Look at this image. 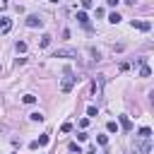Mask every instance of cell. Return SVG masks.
<instances>
[{
    "label": "cell",
    "mask_w": 154,
    "mask_h": 154,
    "mask_svg": "<svg viewBox=\"0 0 154 154\" xmlns=\"http://www.w3.org/2000/svg\"><path fill=\"white\" fill-rule=\"evenodd\" d=\"M51 2H58V0H51Z\"/></svg>",
    "instance_id": "obj_26"
},
{
    "label": "cell",
    "mask_w": 154,
    "mask_h": 154,
    "mask_svg": "<svg viewBox=\"0 0 154 154\" xmlns=\"http://www.w3.org/2000/svg\"><path fill=\"white\" fill-rule=\"evenodd\" d=\"M96 113H99L96 106H89V108H87V116H96Z\"/></svg>",
    "instance_id": "obj_19"
},
{
    "label": "cell",
    "mask_w": 154,
    "mask_h": 154,
    "mask_svg": "<svg viewBox=\"0 0 154 154\" xmlns=\"http://www.w3.org/2000/svg\"><path fill=\"white\" fill-rule=\"evenodd\" d=\"M14 48H17V53H26V43H24V41H17Z\"/></svg>",
    "instance_id": "obj_10"
},
{
    "label": "cell",
    "mask_w": 154,
    "mask_h": 154,
    "mask_svg": "<svg viewBox=\"0 0 154 154\" xmlns=\"http://www.w3.org/2000/svg\"><path fill=\"white\" fill-rule=\"evenodd\" d=\"M96 142H99V144H103V147H106V144H108V137H106V135H99V137H96Z\"/></svg>",
    "instance_id": "obj_17"
},
{
    "label": "cell",
    "mask_w": 154,
    "mask_h": 154,
    "mask_svg": "<svg viewBox=\"0 0 154 154\" xmlns=\"http://www.w3.org/2000/svg\"><path fill=\"white\" fill-rule=\"evenodd\" d=\"M101 87H103V77H101V75H96V79H94V84H91L94 96H101Z\"/></svg>",
    "instance_id": "obj_3"
},
{
    "label": "cell",
    "mask_w": 154,
    "mask_h": 154,
    "mask_svg": "<svg viewBox=\"0 0 154 154\" xmlns=\"http://www.w3.org/2000/svg\"><path fill=\"white\" fill-rule=\"evenodd\" d=\"M137 137H140V140H149V137H152V130H149V128H142Z\"/></svg>",
    "instance_id": "obj_9"
},
{
    "label": "cell",
    "mask_w": 154,
    "mask_h": 154,
    "mask_svg": "<svg viewBox=\"0 0 154 154\" xmlns=\"http://www.w3.org/2000/svg\"><path fill=\"white\" fill-rule=\"evenodd\" d=\"M55 58H77V51L75 48H58Z\"/></svg>",
    "instance_id": "obj_2"
},
{
    "label": "cell",
    "mask_w": 154,
    "mask_h": 154,
    "mask_svg": "<svg viewBox=\"0 0 154 154\" xmlns=\"http://www.w3.org/2000/svg\"><path fill=\"white\" fill-rule=\"evenodd\" d=\"M29 118H31V120H36V123H41V120H43V113H31Z\"/></svg>",
    "instance_id": "obj_16"
},
{
    "label": "cell",
    "mask_w": 154,
    "mask_h": 154,
    "mask_svg": "<svg viewBox=\"0 0 154 154\" xmlns=\"http://www.w3.org/2000/svg\"><path fill=\"white\" fill-rule=\"evenodd\" d=\"M77 22L87 26V24H89V17H87V12H77Z\"/></svg>",
    "instance_id": "obj_8"
},
{
    "label": "cell",
    "mask_w": 154,
    "mask_h": 154,
    "mask_svg": "<svg viewBox=\"0 0 154 154\" xmlns=\"http://www.w3.org/2000/svg\"><path fill=\"white\" fill-rule=\"evenodd\" d=\"M5 130H7V128H5V125H2V123H0V132H5Z\"/></svg>",
    "instance_id": "obj_24"
},
{
    "label": "cell",
    "mask_w": 154,
    "mask_h": 154,
    "mask_svg": "<svg viewBox=\"0 0 154 154\" xmlns=\"http://www.w3.org/2000/svg\"><path fill=\"white\" fill-rule=\"evenodd\" d=\"M48 43H51V34H43V36H41V48H46Z\"/></svg>",
    "instance_id": "obj_12"
},
{
    "label": "cell",
    "mask_w": 154,
    "mask_h": 154,
    "mask_svg": "<svg viewBox=\"0 0 154 154\" xmlns=\"http://www.w3.org/2000/svg\"><path fill=\"white\" fill-rule=\"evenodd\" d=\"M140 75H142V77H149V75H152V70H149L147 65H142V70H140Z\"/></svg>",
    "instance_id": "obj_14"
},
{
    "label": "cell",
    "mask_w": 154,
    "mask_h": 154,
    "mask_svg": "<svg viewBox=\"0 0 154 154\" xmlns=\"http://www.w3.org/2000/svg\"><path fill=\"white\" fill-rule=\"evenodd\" d=\"M77 79H79V77H75V75H72V70H70V67H65V79H63L60 89H63V91H70V89H72V84H75Z\"/></svg>",
    "instance_id": "obj_1"
},
{
    "label": "cell",
    "mask_w": 154,
    "mask_h": 154,
    "mask_svg": "<svg viewBox=\"0 0 154 154\" xmlns=\"http://www.w3.org/2000/svg\"><path fill=\"white\" fill-rule=\"evenodd\" d=\"M79 2H82V7H84V10H89V7H94V0H79Z\"/></svg>",
    "instance_id": "obj_18"
},
{
    "label": "cell",
    "mask_w": 154,
    "mask_h": 154,
    "mask_svg": "<svg viewBox=\"0 0 154 154\" xmlns=\"http://www.w3.org/2000/svg\"><path fill=\"white\" fill-rule=\"evenodd\" d=\"M120 128H123V130H132V123H130L128 116H120Z\"/></svg>",
    "instance_id": "obj_7"
},
{
    "label": "cell",
    "mask_w": 154,
    "mask_h": 154,
    "mask_svg": "<svg viewBox=\"0 0 154 154\" xmlns=\"http://www.w3.org/2000/svg\"><path fill=\"white\" fill-rule=\"evenodd\" d=\"M106 130H108V132H118V125H116V120H111V123L106 125Z\"/></svg>",
    "instance_id": "obj_13"
},
{
    "label": "cell",
    "mask_w": 154,
    "mask_h": 154,
    "mask_svg": "<svg viewBox=\"0 0 154 154\" xmlns=\"http://www.w3.org/2000/svg\"><path fill=\"white\" fill-rule=\"evenodd\" d=\"M87 154H96V149H94V147H91V149H89V152H87Z\"/></svg>",
    "instance_id": "obj_23"
},
{
    "label": "cell",
    "mask_w": 154,
    "mask_h": 154,
    "mask_svg": "<svg viewBox=\"0 0 154 154\" xmlns=\"http://www.w3.org/2000/svg\"><path fill=\"white\" fill-rule=\"evenodd\" d=\"M132 26H137L140 31H149V29H152L149 22H140V19H132Z\"/></svg>",
    "instance_id": "obj_6"
},
{
    "label": "cell",
    "mask_w": 154,
    "mask_h": 154,
    "mask_svg": "<svg viewBox=\"0 0 154 154\" xmlns=\"http://www.w3.org/2000/svg\"><path fill=\"white\" fill-rule=\"evenodd\" d=\"M70 130H72V125H70V123H63V128H60V132H70Z\"/></svg>",
    "instance_id": "obj_20"
},
{
    "label": "cell",
    "mask_w": 154,
    "mask_h": 154,
    "mask_svg": "<svg viewBox=\"0 0 154 154\" xmlns=\"http://www.w3.org/2000/svg\"><path fill=\"white\" fill-rule=\"evenodd\" d=\"M41 24H43V19L38 14H29L26 17V26H41Z\"/></svg>",
    "instance_id": "obj_5"
},
{
    "label": "cell",
    "mask_w": 154,
    "mask_h": 154,
    "mask_svg": "<svg viewBox=\"0 0 154 154\" xmlns=\"http://www.w3.org/2000/svg\"><path fill=\"white\" fill-rule=\"evenodd\" d=\"M106 2H108V5H111V7H116V5H118V2H120V0H106Z\"/></svg>",
    "instance_id": "obj_22"
},
{
    "label": "cell",
    "mask_w": 154,
    "mask_h": 154,
    "mask_svg": "<svg viewBox=\"0 0 154 154\" xmlns=\"http://www.w3.org/2000/svg\"><path fill=\"white\" fill-rule=\"evenodd\" d=\"M22 101H24V103H34V101H36V96H34V94H26Z\"/></svg>",
    "instance_id": "obj_15"
},
{
    "label": "cell",
    "mask_w": 154,
    "mask_h": 154,
    "mask_svg": "<svg viewBox=\"0 0 154 154\" xmlns=\"http://www.w3.org/2000/svg\"><path fill=\"white\" fill-rule=\"evenodd\" d=\"M125 2H128V5H135V2H137V0H125Z\"/></svg>",
    "instance_id": "obj_25"
},
{
    "label": "cell",
    "mask_w": 154,
    "mask_h": 154,
    "mask_svg": "<svg viewBox=\"0 0 154 154\" xmlns=\"http://www.w3.org/2000/svg\"><path fill=\"white\" fill-rule=\"evenodd\" d=\"M108 22H111V24H118V22H120V14H118V12L108 14Z\"/></svg>",
    "instance_id": "obj_11"
},
{
    "label": "cell",
    "mask_w": 154,
    "mask_h": 154,
    "mask_svg": "<svg viewBox=\"0 0 154 154\" xmlns=\"http://www.w3.org/2000/svg\"><path fill=\"white\" fill-rule=\"evenodd\" d=\"M12 29V19L10 17H0V34H7Z\"/></svg>",
    "instance_id": "obj_4"
},
{
    "label": "cell",
    "mask_w": 154,
    "mask_h": 154,
    "mask_svg": "<svg viewBox=\"0 0 154 154\" xmlns=\"http://www.w3.org/2000/svg\"><path fill=\"white\" fill-rule=\"evenodd\" d=\"M38 144H41V147L48 144V135H41V137H38Z\"/></svg>",
    "instance_id": "obj_21"
}]
</instances>
